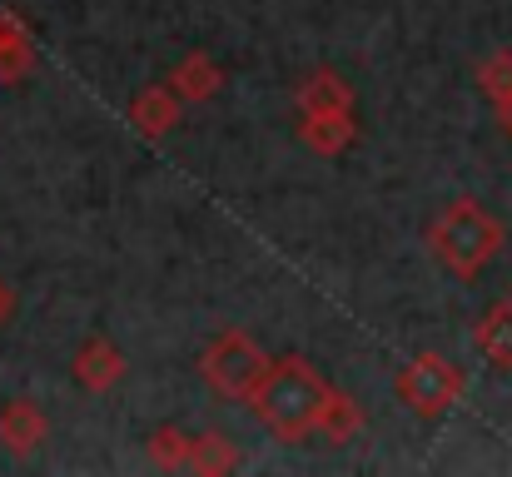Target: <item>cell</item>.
Masks as SVG:
<instances>
[{
	"label": "cell",
	"mask_w": 512,
	"mask_h": 477,
	"mask_svg": "<svg viewBox=\"0 0 512 477\" xmlns=\"http://www.w3.org/2000/svg\"><path fill=\"white\" fill-rule=\"evenodd\" d=\"M269 363H274V358H269L249 333L224 328V333L199 353V378H204L219 398H229V403H249L254 388H259V378L269 373Z\"/></svg>",
	"instance_id": "3"
},
{
	"label": "cell",
	"mask_w": 512,
	"mask_h": 477,
	"mask_svg": "<svg viewBox=\"0 0 512 477\" xmlns=\"http://www.w3.org/2000/svg\"><path fill=\"white\" fill-rule=\"evenodd\" d=\"M20 309V299H15V289H10V279L0 274V328H10V318Z\"/></svg>",
	"instance_id": "17"
},
{
	"label": "cell",
	"mask_w": 512,
	"mask_h": 477,
	"mask_svg": "<svg viewBox=\"0 0 512 477\" xmlns=\"http://www.w3.org/2000/svg\"><path fill=\"white\" fill-rule=\"evenodd\" d=\"M294 105H299V115H324V110H353V85L334 75V70H314L304 85H299V95H294Z\"/></svg>",
	"instance_id": "12"
},
{
	"label": "cell",
	"mask_w": 512,
	"mask_h": 477,
	"mask_svg": "<svg viewBox=\"0 0 512 477\" xmlns=\"http://www.w3.org/2000/svg\"><path fill=\"white\" fill-rule=\"evenodd\" d=\"M299 140L324 159H339L353 140H358V125H353V110H324V115H299Z\"/></svg>",
	"instance_id": "9"
},
{
	"label": "cell",
	"mask_w": 512,
	"mask_h": 477,
	"mask_svg": "<svg viewBox=\"0 0 512 477\" xmlns=\"http://www.w3.org/2000/svg\"><path fill=\"white\" fill-rule=\"evenodd\" d=\"M478 90H483V100L503 115L512 105V50H498V55H488L483 65H478Z\"/></svg>",
	"instance_id": "16"
},
{
	"label": "cell",
	"mask_w": 512,
	"mask_h": 477,
	"mask_svg": "<svg viewBox=\"0 0 512 477\" xmlns=\"http://www.w3.org/2000/svg\"><path fill=\"white\" fill-rule=\"evenodd\" d=\"M324 398H329V383H324L304 358L289 353V358H274V363H269V373L259 378L249 408H254V418H259L279 443H304V438H314V428H319Z\"/></svg>",
	"instance_id": "1"
},
{
	"label": "cell",
	"mask_w": 512,
	"mask_h": 477,
	"mask_svg": "<svg viewBox=\"0 0 512 477\" xmlns=\"http://www.w3.org/2000/svg\"><path fill=\"white\" fill-rule=\"evenodd\" d=\"M473 348L493 368H512V299H498L488 314L473 323Z\"/></svg>",
	"instance_id": "10"
},
{
	"label": "cell",
	"mask_w": 512,
	"mask_h": 477,
	"mask_svg": "<svg viewBox=\"0 0 512 477\" xmlns=\"http://www.w3.org/2000/svg\"><path fill=\"white\" fill-rule=\"evenodd\" d=\"M503 244H508V234H503V224H498V214H488L478 199H453V204H443L438 214H433V224H428V249H433V259L453 274V279H478L498 254H503Z\"/></svg>",
	"instance_id": "2"
},
{
	"label": "cell",
	"mask_w": 512,
	"mask_h": 477,
	"mask_svg": "<svg viewBox=\"0 0 512 477\" xmlns=\"http://www.w3.org/2000/svg\"><path fill=\"white\" fill-rule=\"evenodd\" d=\"M120 378H125V353H120L105 333H90V338L75 348V383L90 388V393H110Z\"/></svg>",
	"instance_id": "6"
},
{
	"label": "cell",
	"mask_w": 512,
	"mask_h": 477,
	"mask_svg": "<svg viewBox=\"0 0 512 477\" xmlns=\"http://www.w3.org/2000/svg\"><path fill=\"white\" fill-rule=\"evenodd\" d=\"M239 468V448L224 433H194V453H189V473L199 477H224Z\"/></svg>",
	"instance_id": "14"
},
{
	"label": "cell",
	"mask_w": 512,
	"mask_h": 477,
	"mask_svg": "<svg viewBox=\"0 0 512 477\" xmlns=\"http://www.w3.org/2000/svg\"><path fill=\"white\" fill-rule=\"evenodd\" d=\"M498 120H503V125H508V135H512V105H508V110H503V115H498Z\"/></svg>",
	"instance_id": "18"
},
{
	"label": "cell",
	"mask_w": 512,
	"mask_h": 477,
	"mask_svg": "<svg viewBox=\"0 0 512 477\" xmlns=\"http://www.w3.org/2000/svg\"><path fill=\"white\" fill-rule=\"evenodd\" d=\"M170 85L179 90V100H189V105H199V100H214L219 95V85H224V70L204 55V50H189L179 65H174Z\"/></svg>",
	"instance_id": "11"
},
{
	"label": "cell",
	"mask_w": 512,
	"mask_h": 477,
	"mask_svg": "<svg viewBox=\"0 0 512 477\" xmlns=\"http://www.w3.org/2000/svg\"><path fill=\"white\" fill-rule=\"evenodd\" d=\"M398 398H403L408 413H418V418H443V413L463 398V368L448 363L443 353H418V358H408V368L398 373Z\"/></svg>",
	"instance_id": "4"
},
{
	"label": "cell",
	"mask_w": 512,
	"mask_h": 477,
	"mask_svg": "<svg viewBox=\"0 0 512 477\" xmlns=\"http://www.w3.org/2000/svg\"><path fill=\"white\" fill-rule=\"evenodd\" d=\"M189 453H194V433H179V428L150 433V463L160 473H189Z\"/></svg>",
	"instance_id": "15"
},
{
	"label": "cell",
	"mask_w": 512,
	"mask_h": 477,
	"mask_svg": "<svg viewBox=\"0 0 512 477\" xmlns=\"http://www.w3.org/2000/svg\"><path fill=\"white\" fill-rule=\"evenodd\" d=\"M358 428H363V413H358V403L339 393V388H329V398H324V413H319V428H314V438H324V443H353L358 438Z\"/></svg>",
	"instance_id": "13"
},
{
	"label": "cell",
	"mask_w": 512,
	"mask_h": 477,
	"mask_svg": "<svg viewBox=\"0 0 512 477\" xmlns=\"http://www.w3.org/2000/svg\"><path fill=\"white\" fill-rule=\"evenodd\" d=\"M50 423H45V408L35 398H5L0 403V448L10 458H30L40 443H45Z\"/></svg>",
	"instance_id": "5"
},
{
	"label": "cell",
	"mask_w": 512,
	"mask_h": 477,
	"mask_svg": "<svg viewBox=\"0 0 512 477\" xmlns=\"http://www.w3.org/2000/svg\"><path fill=\"white\" fill-rule=\"evenodd\" d=\"M179 90L174 85H145L135 100H130V125L145 135V140H165L174 125H179Z\"/></svg>",
	"instance_id": "7"
},
{
	"label": "cell",
	"mask_w": 512,
	"mask_h": 477,
	"mask_svg": "<svg viewBox=\"0 0 512 477\" xmlns=\"http://www.w3.org/2000/svg\"><path fill=\"white\" fill-rule=\"evenodd\" d=\"M35 70V35L25 25V15H15L10 5L0 10V85H20Z\"/></svg>",
	"instance_id": "8"
}]
</instances>
